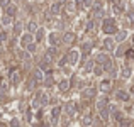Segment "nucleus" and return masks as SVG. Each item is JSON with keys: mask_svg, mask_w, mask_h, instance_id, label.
<instances>
[{"mask_svg": "<svg viewBox=\"0 0 134 127\" xmlns=\"http://www.w3.org/2000/svg\"><path fill=\"white\" fill-rule=\"evenodd\" d=\"M0 31H2V24H0Z\"/></svg>", "mask_w": 134, "mask_h": 127, "instance_id": "41", "label": "nucleus"}, {"mask_svg": "<svg viewBox=\"0 0 134 127\" xmlns=\"http://www.w3.org/2000/svg\"><path fill=\"white\" fill-rule=\"evenodd\" d=\"M95 75H102V73H104V66H95Z\"/></svg>", "mask_w": 134, "mask_h": 127, "instance_id": "29", "label": "nucleus"}, {"mask_svg": "<svg viewBox=\"0 0 134 127\" xmlns=\"http://www.w3.org/2000/svg\"><path fill=\"white\" fill-rule=\"evenodd\" d=\"M90 122H92V119L88 117V115H87V117H85V119H83V124H85V125H88V124H90Z\"/></svg>", "mask_w": 134, "mask_h": 127, "instance_id": "36", "label": "nucleus"}, {"mask_svg": "<svg viewBox=\"0 0 134 127\" xmlns=\"http://www.w3.org/2000/svg\"><path fill=\"white\" fill-rule=\"evenodd\" d=\"M100 119H102L104 122H107V120H109V108H107V105L100 108Z\"/></svg>", "mask_w": 134, "mask_h": 127, "instance_id": "14", "label": "nucleus"}, {"mask_svg": "<svg viewBox=\"0 0 134 127\" xmlns=\"http://www.w3.org/2000/svg\"><path fill=\"white\" fill-rule=\"evenodd\" d=\"M132 27H134V26H132Z\"/></svg>", "mask_w": 134, "mask_h": 127, "instance_id": "44", "label": "nucleus"}, {"mask_svg": "<svg viewBox=\"0 0 134 127\" xmlns=\"http://www.w3.org/2000/svg\"><path fill=\"white\" fill-rule=\"evenodd\" d=\"M20 31H22V24L17 22L15 26H14V32H15V34H20Z\"/></svg>", "mask_w": 134, "mask_h": 127, "instance_id": "27", "label": "nucleus"}, {"mask_svg": "<svg viewBox=\"0 0 134 127\" xmlns=\"http://www.w3.org/2000/svg\"><path fill=\"white\" fill-rule=\"evenodd\" d=\"M90 48H92V42H85V44L82 46V51H83V53H85V54H87V53L90 51Z\"/></svg>", "mask_w": 134, "mask_h": 127, "instance_id": "26", "label": "nucleus"}, {"mask_svg": "<svg viewBox=\"0 0 134 127\" xmlns=\"http://www.w3.org/2000/svg\"><path fill=\"white\" fill-rule=\"evenodd\" d=\"M78 59H80V53L76 51V49H73V51L68 53V63H70V65H76Z\"/></svg>", "mask_w": 134, "mask_h": 127, "instance_id": "5", "label": "nucleus"}, {"mask_svg": "<svg viewBox=\"0 0 134 127\" xmlns=\"http://www.w3.org/2000/svg\"><path fill=\"white\" fill-rule=\"evenodd\" d=\"M43 39H44V29H41V27H39V29L36 31V41L39 42V41H43Z\"/></svg>", "mask_w": 134, "mask_h": 127, "instance_id": "22", "label": "nucleus"}, {"mask_svg": "<svg viewBox=\"0 0 134 127\" xmlns=\"http://www.w3.org/2000/svg\"><path fill=\"white\" fill-rule=\"evenodd\" d=\"M114 46H115V39L105 37V41H104V48L107 49V51H114Z\"/></svg>", "mask_w": 134, "mask_h": 127, "instance_id": "7", "label": "nucleus"}, {"mask_svg": "<svg viewBox=\"0 0 134 127\" xmlns=\"http://www.w3.org/2000/svg\"><path fill=\"white\" fill-rule=\"evenodd\" d=\"M31 127H39V125H31Z\"/></svg>", "mask_w": 134, "mask_h": 127, "instance_id": "40", "label": "nucleus"}, {"mask_svg": "<svg viewBox=\"0 0 134 127\" xmlns=\"http://www.w3.org/2000/svg\"><path fill=\"white\" fill-rule=\"evenodd\" d=\"M126 37H127V32H126V31H121V32L115 34V42H122Z\"/></svg>", "mask_w": 134, "mask_h": 127, "instance_id": "17", "label": "nucleus"}, {"mask_svg": "<svg viewBox=\"0 0 134 127\" xmlns=\"http://www.w3.org/2000/svg\"><path fill=\"white\" fill-rule=\"evenodd\" d=\"M110 2H115V0H110Z\"/></svg>", "mask_w": 134, "mask_h": 127, "instance_id": "43", "label": "nucleus"}, {"mask_svg": "<svg viewBox=\"0 0 134 127\" xmlns=\"http://www.w3.org/2000/svg\"><path fill=\"white\" fill-rule=\"evenodd\" d=\"M129 19H131V22H132V26H134V14H129Z\"/></svg>", "mask_w": 134, "mask_h": 127, "instance_id": "38", "label": "nucleus"}, {"mask_svg": "<svg viewBox=\"0 0 134 127\" xmlns=\"http://www.w3.org/2000/svg\"><path fill=\"white\" fill-rule=\"evenodd\" d=\"M43 127H49V125H43Z\"/></svg>", "mask_w": 134, "mask_h": 127, "instance_id": "42", "label": "nucleus"}, {"mask_svg": "<svg viewBox=\"0 0 134 127\" xmlns=\"http://www.w3.org/2000/svg\"><path fill=\"white\" fill-rule=\"evenodd\" d=\"M15 10H17V7L12 5V3H9V5L5 7V14H7V15H10V17L15 15Z\"/></svg>", "mask_w": 134, "mask_h": 127, "instance_id": "13", "label": "nucleus"}, {"mask_svg": "<svg viewBox=\"0 0 134 127\" xmlns=\"http://www.w3.org/2000/svg\"><path fill=\"white\" fill-rule=\"evenodd\" d=\"M48 39H49V44H51V46H58L59 44V36L56 32H51Z\"/></svg>", "mask_w": 134, "mask_h": 127, "instance_id": "8", "label": "nucleus"}, {"mask_svg": "<svg viewBox=\"0 0 134 127\" xmlns=\"http://www.w3.org/2000/svg\"><path fill=\"white\" fill-rule=\"evenodd\" d=\"M65 110H66V114H68V115H75V103H71V102L66 103L65 105Z\"/></svg>", "mask_w": 134, "mask_h": 127, "instance_id": "16", "label": "nucleus"}, {"mask_svg": "<svg viewBox=\"0 0 134 127\" xmlns=\"http://www.w3.org/2000/svg\"><path fill=\"white\" fill-rule=\"evenodd\" d=\"M105 105H107V100H105V98H100V100L97 102V108L98 110H100L102 107H105Z\"/></svg>", "mask_w": 134, "mask_h": 127, "instance_id": "25", "label": "nucleus"}, {"mask_svg": "<svg viewBox=\"0 0 134 127\" xmlns=\"http://www.w3.org/2000/svg\"><path fill=\"white\" fill-rule=\"evenodd\" d=\"M5 41H7V34L0 31V42H5Z\"/></svg>", "mask_w": 134, "mask_h": 127, "instance_id": "34", "label": "nucleus"}, {"mask_svg": "<svg viewBox=\"0 0 134 127\" xmlns=\"http://www.w3.org/2000/svg\"><path fill=\"white\" fill-rule=\"evenodd\" d=\"M92 10H93L95 15H97L98 12H102V3H100V2H93V5H92Z\"/></svg>", "mask_w": 134, "mask_h": 127, "instance_id": "21", "label": "nucleus"}, {"mask_svg": "<svg viewBox=\"0 0 134 127\" xmlns=\"http://www.w3.org/2000/svg\"><path fill=\"white\" fill-rule=\"evenodd\" d=\"M10 127H19V120H17V119H12V120H10Z\"/></svg>", "mask_w": 134, "mask_h": 127, "instance_id": "35", "label": "nucleus"}, {"mask_svg": "<svg viewBox=\"0 0 134 127\" xmlns=\"http://www.w3.org/2000/svg\"><path fill=\"white\" fill-rule=\"evenodd\" d=\"M26 49H27V53H34V51H36V44H34V42H31L29 46H26Z\"/></svg>", "mask_w": 134, "mask_h": 127, "instance_id": "28", "label": "nucleus"}, {"mask_svg": "<svg viewBox=\"0 0 134 127\" xmlns=\"http://www.w3.org/2000/svg\"><path fill=\"white\" fill-rule=\"evenodd\" d=\"M59 10H61V2H56L51 5V14H59Z\"/></svg>", "mask_w": 134, "mask_h": 127, "instance_id": "20", "label": "nucleus"}, {"mask_svg": "<svg viewBox=\"0 0 134 127\" xmlns=\"http://www.w3.org/2000/svg\"><path fill=\"white\" fill-rule=\"evenodd\" d=\"M31 42H34V36L31 32H26V34H22V36H20V46H22V48L29 46Z\"/></svg>", "mask_w": 134, "mask_h": 127, "instance_id": "4", "label": "nucleus"}, {"mask_svg": "<svg viewBox=\"0 0 134 127\" xmlns=\"http://www.w3.org/2000/svg\"><path fill=\"white\" fill-rule=\"evenodd\" d=\"M93 2H95V0H83V5H85V7H92Z\"/></svg>", "mask_w": 134, "mask_h": 127, "instance_id": "33", "label": "nucleus"}, {"mask_svg": "<svg viewBox=\"0 0 134 127\" xmlns=\"http://www.w3.org/2000/svg\"><path fill=\"white\" fill-rule=\"evenodd\" d=\"M87 29H88V31H90V29H93V22H88V26H87Z\"/></svg>", "mask_w": 134, "mask_h": 127, "instance_id": "37", "label": "nucleus"}, {"mask_svg": "<svg viewBox=\"0 0 134 127\" xmlns=\"http://www.w3.org/2000/svg\"><path fill=\"white\" fill-rule=\"evenodd\" d=\"M44 83H46V85H48V86H49V85H51V83H53V75H48V76H46V80H44Z\"/></svg>", "mask_w": 134, "mask_h": 127, "instance_id": "31", "label": "nucleus"}, {"mask_svg": "<svg viewBox=\"0 0 134 127\" xmlns=\"http://www.w3.org/2000/svg\"><path fill=\"white\" fill-rule=\"evenodd\" d=\"M115 97H117V100H122V102H127L129 100V93L124 90H119L117 93H115Z\"/></svg>", "mask_w": 134, "mask_h": 127, "instance_id": "9", "label": "nucleus"}, {"mask_svg": "<svg viewBox=\"0 0 134 127\" xmlns=\"http://www.w3.org/2000/svg\"><path fill=\"white\" fill-rule=\"evenodd\" d=\"M37 29H39V27L36 26V22H29V24H27V32L32 34V32H36Z\"/></svg>", "mask_w": 134, "mask_h": 127, "instance_id": "23", "label": "nucleus"}, {"mask_svg": "<svg viewBox=\"0 0 134 127\" xmlns=\"http://www.w3.org/2000/svg\"><path fill=\"white\" fill-rule=\"evenodd\" d=\"M102 31H104L105 34H114L115 31H117V27H115V20L114 19H105L104 22H102Z\"/></svg>", "mask_w": 134, "mask_h": 127, "instance_id": "1", "label": "nucleus"}, {"mask_svg": "<svg viewBox=\"0 0 134 127\" xmlns=\"http://www.w3.org/2000/svg\"><path fill=\"white\" fill-rule=\"evenodd\" d=\"M121 75H122V78H129V76H131V68H129V66H124Z\"/></svg>", "mask_w": 134, "mask_h": 127, "instance_id": "24", "label": "nucleus"}, {"mask_svg": "<svg viewBox=\"0 0 134 127\" xmlns=\"http://www.w3.org/2000/svg\"><path fill=\"white\" fill-rule=\"evenodd\" d=\"M92 68H95V65H93V61H88L87 66H85V70H87V71H92Z\"/></svg>", "mask_w": 134, "mask_h": 127, "instance_id": "30", "label": "nucleus"}, {"mask_svg": "<svg viewBox=\"0 0 134 127\" xmlns=\"http://www.w3.org/2000/svg\"><path fill=\"white\" fill-rule=\"evenodd\" d=\"M126 56H127L129 59H132V58H134V49H127V53H126Z\"/></svg>", "mask_w": 134, "mask_h": 127, "instance_id": "32", "label": "nucleus"}, {"mask_svg": "<svg viewBox=\"0 0 134 127\" xmlns=\"http://www.w3.org/2000/svg\"><path fill=\"white\" fill-rule=\"evenodd\" d=\"M97 61L104 66V70H107V71H110V70H112V61H110V58H109V54H105V53L98 54L97 56Z\"/></svg>", "mask_w": 134, "mask_h": 127, "instance_id": "2", "label": "nucleus"}, {"mask_svg": "<svg viewBox=\"0 0 134 127\" xmlns=\"http://www.w3.org/2000/svg\"><path fill=\"white\" fill-rule=\"evenodd\" d=\"M59 114H61V107H53V110H51V124H53V125L58 122Z\"/></svg>", "mask_w": 134, "mask_h": 127, "instance_id": "6", "label": "nucleus"}, {"mask_svg": "<svg viewBox=\"0 0 134 127\" xmlns=\"http://www.w3.org/2000/svg\"><path fill=\"white\" fill-rule=\"evenodd\" d=\"M83 95H85L87 98H90V97H95V88H93V86H88V88H85Z\"/></svg>", "mask_w": 134, "mask_h": 127, "instance_id": "19", "label": "nucleus"}, {"mask_svg": "<svg viewBox=\"0 0 134 127\" xmlns=\"http://www.w3.org/2000/svg\"><path fill=\"white\" fill-rule=\"evenodd\" d=\"M34 80H36V82H44V73H43L41 68H37L36 71H34Z\"/></svg>", "mask_w": 134, "mask_h": 127, "instance_id": "12", "label": "nucleus"}, {"mask_svg": "<svg viewBox=\"0 0 134 127\" xmlns=\"http://www.w3.org/2000/svg\"><path fill=\"white\" fill-rule=\"evenodd\" d=\"M58 86H59V90H61V91H66L70 88V82H68V80H61Z\"/></svg>", "mask_w": 134, "mask_h": 127, "instance_id": "18", "label": "nucleus"}, {"mask_svg": "<svg viewBox=\"0 0 134 127\" xmlns=\"http://www.w3.org/2000/svg\"><path fill=\"white\" fill-rule=\"evenodd\" d=\"M131 93H132V95H134V86H132V88H131Z\"/></svg>", "mask_w": 134, "mask_h": 127, "instance_id": "39", "label": "nucleus"}, {"mask_svg": "<svg viewBox=\"0 0 134 127\" xmlns=\"http://www.w3.org/2000/svg\"><path fill=\"white\" fill-rule=\"evenodd\" d=\"M9 78H10V83H12V85H19L20 83V73H19V70L12 68L9 71Z\"/></svg>", "mask_w": 134, "mask_h": 127, "instance_id": "3", "label": "nucleus"}, {"mask_svg": "<svg viewBox=\"0 0 134 127\" xmlns=\"http://www.w3.org/2000/svg\"><path fill=\"white\" fill-rule=\"evenodd\" d=\"M73 41H75V34H73V32H65V36H63V42H65V44H71Z\"/></svg>", "mask_w": 134, "mask_h": 127, "instance_id": "10", "label": "nucleus"}, {"mask_svg": "<svg viewBox=\"0 0 134 127\" xmlns=\"http://www.w3.org/2000/svg\"><path fill=\"white\" fill-rule=\"evenodd\" d=\"M0 24H2V26H9V24H12V17L7 15V14H3V15L0 17Z\"/></svg>", "mask_w": 134, "mask_h": 127, "instance_id": "15", "label": "nucleus"}, {"mask_svg": "<svg viewBox=\"0 0 134 127\" xmlns=\"http://www.w3.org/2000/svg\"><path fill=\"white\" fill-rule=\"evenodd\" d=\"M110 80H102V83H100V91H104V93H105V91H109V90H110Z\"/></svg>", "mask_w": 134, "mask_h": 127, "instance_id": "11", "label": "nucleus"}]
</instances>
